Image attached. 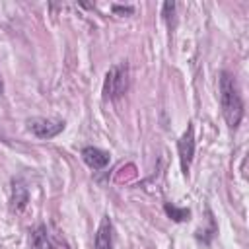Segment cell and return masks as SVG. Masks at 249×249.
I'll return each mask as SVG.
<instances>
[{
  "label": "cell",
  "instance_id": "7a4b0ae2",
  "mask_svg": "<svg viewBox=\"0 0 249 249\" xmlns=\"http://www.w3.org/2000/svg\"><path fill=\"white\" fill-rule=\"evenodd\" d=\"M130 86V70L126 62H119L113 64L103 80V99L107 101H117L121 99Z\"/></svg>",
  "mask_w": 249,
  "mask_h": 249
},
{
  "label": "cell",
  "instance_id": "5b68a950",
  "mask_svg": "<svg viewBox=\"0 0 249 249\" xmlns=\"http://www.w3.org/2000/svg\"><path fill=\"white\" fill-rule=\"evenodd\" d=\"M82 160L91 167V169H103L109 165V152L95 148V146H86L82 148Z\"/></svg>",
  "mask_w": 249,
  "mask_h": 249
},
{
  "label": "cell",
  "instance_id": "52a82bcc",
  "mask_svg": "<svg viewBox=\"0 0 249 249\" xmlns=\"http://www.w3.org/2000/svg\"><path fill=\"white\" fill-rule=\"evenodd\" d=\"M27 200H29V191H27L25 183L16 179L14 185H12V206H14V210H23Z\"/></svg>",
  "mask_w": 249,
  "mask_h": 249
},
{
  "label": "cell",
  "instance_id": "8992f818",
  "mask_svg": "<svg viewBox=\"0 0 249 249\" xmlns=\"http://www.w3.org/2000/svg\"><path fill=\"white\" fill-rule=\"evenodd\" d=\"M95 249H113V224L109 216H103L95 231Z\"/></svg>",
  "mask_w": 249,
  "mask_h": 249
},
{
  "label": "cell",
  "instance_id": "30bf717a",
  "mask_svg": "<svg viewBox=\"0 0 249 249\" xmlns=\"http://www.w3.org/2000/svg\"><path fill=\"white\" fill-rule=\"evenodd\" d=\"M2 91H4V84H2V74H0V95H2Z\"/></svg>",
  "mask_w": 249,
  "mask_h": 249
},
{
  "label": "cell",
  "instance_id": "9c48e42d",
  "mask_svg": "<svg viewBox=\"0 0 249 249\" xmlns=\"http://www.w3.org/2000/svg\"><path fill=\"white\" fill-rule=\"evenodd\" d=\"M163 210H165L167 216H169L171 220H175V222H185V220H189V216H191V210H189V208H177L175 204H169V202H165Z\"/></svg>",
  "mask_w": 249,
  "mask_h": 249
},
{
  "label": "cell",
  "instance_id": "277c9868",
  "mask_svg": "<svg viewBox=\"0 0 249 249\" xmlns=\"http://www.w3.org/2000/svg\"><path fill=\"white\" fill-rule=\"evenodd\" d=\"M177 152H179L181 171L185 175H189V169H191V163H193V158H195V126H193V123H189L187 130L177 140Z\"/></svg>",
  "mask_w": 249,
  "mask_h": 249
},
{
  "label": "cell",
  "instance_id": "3957f363",
  "mask_svg": "<svg viewBox=\"0 0 249 249\" xmlns=\"http://www.w3.org/2000/svg\"><path fill=\"white\" fill-rule=\"evenodd\" d=\"M66 123L60 119H45V117H33L27 121V130L33 132L37 138H54L64 130Z\"/></svg>",
  "mask_w": 249,
  "mask_h": 249
},
{
  "label": "cell",
  "instance_id": "ba28073f",
  "mask_svg": "<svg viewBox=\"0 0 249 249\" xmlns=\"http://www.w3.org/2000/svg\"><path fill=\"white\" fill-rule=\"evenodd\" d=\"M29 247L31 249H54L49 237V231L45 226H37L35 230H31L29 235Z\"/></svg>",
  "mask_w": 249,
  "mask_h": 249
},
{
  "label": "cell",
  "instance_id": "6da1fadb",
  "mask_svg": "<svg viewBox=\"0 0 249 249\" xmlns=\"http://www.w3.org/2000/svg\"><path fill=\"white\" fill-rule=\"evenodd\" d=\"M218 97H220V109H222V115L228 123L230 128H237L241 119H243V99H241V93H239V88H237V82H235V76L228 70H222L220 72V82H218Z\"/></svg>",
  "mask_w": 249,
  "mask_h": 249
}]
</instances>
